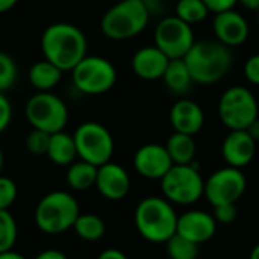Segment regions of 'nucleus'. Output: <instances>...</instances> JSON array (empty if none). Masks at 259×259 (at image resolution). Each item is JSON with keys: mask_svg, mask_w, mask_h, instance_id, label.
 <instances>
[{"mask_svg": "<svg viewBox=\"0 0 259 259\" xmlns=\"http://www.w3.org/2000/svg\"><path fill=\"white\" fill-rule=\"evenodd\" d=\"M87 36L71 23H53L41 35L44 59L53 62L62 71H71L87 56Z\"/></svg>", "mask_w": 259, "mask_h": 259, "instance_id": "1", "label": "nucleus"}, {"mask_svg": "<svg viewBox=\"0 0 259 259\" xmlns=\"http://www.w3.org/2000/svg\"><path fill=\"white\" fill-rule=\"evenodd\" d=\"M184 61L194 82L211 85L228 74L232 65V53L219 41H199L194 42Z\"/></svg>", "mask_w": 259, "mask_h": 259, "instance_id": "2", "label": "nucleus"}, {"mask_svg": "<svg viewBox=\"0 0 259 259\" xmlns=\"http://www.w3.org/2000/svg\"><path fill=\"white\" fill-rule=\"evenodd\" d=\"M150 15L144 0H121L103 14L100 30L114 41L131 39L147 27Z\"/></svg>", "mask_w": 259, "mask_h": 259, "instance_id": "3", "label": "nucleus"}, {"mask_svg": "<svg viewBox=\"0 0 259 259\" xmlns=\"http://www.w3.org/2000/svg\"><path fill=\"white\" fill-rule=\"evenodd\" d=\"M135 225L143 238L152 243H167L178 228V215L161 197L143 199L135 209Z\"/></svg>", "mask_w": 259, "mask_h": 259, "instance_id": "4", "label": "nucleus"}, {"mask_svg": "<svg viewBox=\"0 0 259 259\" xmlns=\"http://www.w3.org/2000/svg\"><path fill=\"white\" fill-rule=\"evenodd\" d=\"M79 203L67 191L46 194L35 208V225L47 235H58L73 228L79 217Z\"/></svg>", "mask_w": 259, "mask_h": 259, "instance_id": "5", "label": "nucleus"}, {"mask_svg": "<svg viewBox=\"0 0 259 259\" xmlns=\"http://www.w3.org/2000/svg\"><path fill=\"white\" fill-rule=\"evenodd\" d=\"M219 117L231 131H246L259 117L256 97L241 85L228 88L219 102Z\"/></svg>", "mask_w": 259, "mask_h": 259, "instance_id": "6", "label": "nucleus"}, {"mask_svg": "<svg viewBox=\"0 0 259 259\" xmlns=\"http://www.w3.org/2000/svg\"><path fill=\"white\" fill-rule=\"evenodd\" d=\"M71 79L73 85L80 93L99 96L114 88L117 82V70L109 59L87 55L71 70Z\"/></svg>", "mask_w": 259, "mask_h": 259, "instance_id": "7", "label": "nucleus"}, {"mask_svg": "<svg viewBox=\"0 0 259 259\" xmlns=\"http://www.w3.org/2000/svg\"><path fill=\"white\" fill-rule=\"evenodd\" d=\"M24 114L32 129H39L47 134L64 131L68 121L67 105L50 91L33 94L26 103Z\"/></svg>", "mask_w": 259, "mask_h": 259, "instance_id": "8", "label": "nucleus"}, {"mask_svg": "<svg viewBox=\"0 0 259 259\" xmlns=\"http://www.w3.org/2000/svg\"><path fill=\"white\" fill-rule=\"evenodd\" d=\"M77 158L96 167L111 161L114 153V140L111 132L97 121H85L73 134Z\"/></svg>", "mask_w": 259, "mask_h": 259, "instance_id": "9", "label": "nucleus"}, {"mask_svg": "<svg viewBox=\"0 0 259 259\" xmlns=\"http://www.w3.org/2000/svg\"><path fill=\"white\" fill-rule=\"evenodd\" d=\"M164 196L175 203L190 205L205 193V182L199 170L193 165L175 164L161 179Z\"/></svg>", "mask_w": 259, "mask_h": 259, "instance_id": "10", "label": "nucleus"}, {"mask_svg": "<svg viewBox=\"0 0 259 259\" xmlns=\"http://www.w3.org/2000/svg\"><path fill=\"white\" fill-rule=\"evenodd\" d=\"M194 32L191 24L176 15L162 18L155 27V46L170 59H181L194 46Z\"/></svg>", "mask_w": 259, "mask_h": 259, "instance_id": "11", "label": "nucleus"}, {"mask_svg": "<svg viewBox=\"0 0 259 259\" xmlns=\"http://www.w3.org/2000/svg\"><path fill=\"white\" fill-rule=\"evenodd\" d=\"M246 190V178L240 168L226 167L215 171L205 182V196L212 206L235 203Z\"/></svg>", "mask_w": 259, "mask_h": 259, "instance_id": "12", "label": "nucleus"}, {"mask_svg": "<svg viewBox=\"0 0 259 259\" xmlns=\"http://www.w3.org/2000/svg\"><path fill=\"white\" fill-rule=\"evenodd\" d=\"M173 165L165 146L161 144H144L134 156L135 170L147 179H162Z\"/></svg>", "mask_w": 259, "mask_h": 259, "instance_id": "13", "label": "nucleus"}, {"mask_svg": "<svg viewBox=\"0 0 259 259\" xmlns=\"http://www.w3.org/2000/svg\"><path fill=\"white\" fill-rule=\"evenodd\" d=\"M212 29L217 41L226 47L241 46L249 38V23L240 12L234 9L215 14Z\"/></svg>", "mask_w": 259, "mask_h": 259, "instance_id": "14", "label": "nucleus"}, {"mask_svg": "<svg viewBox=\"0 0 259 259\" xmlns=\"http://www.w3.org/2000/svg\"><path fill=\"white\" fill-rule=\"evenodd\" d=\"M96 188L108 200H120L129 193L131 179L121 165L109 161L97 168Z\"/></svg>", "mask_w": 259, "mask_h": 259, "instance_id": "15", "label": "nucleus"}, {"mask_svg": "<svg viewBox=\"0 0 259 259\" xmlns=\"http://www.w3.org/2000/svg\"><path fill=\"white\" fill-rule=\"evenodd\" d=\"M215 228V219L209 214L203 211H190L178 217L176 234L196 244H202L214 237Z\"/></svg>", "mask_w": 259, "mask_h": 259, "instance_id": "16", "label": "nucleus"}, {"mask_svg": "<svg viewBox=\"0 0 259 259\" xmlns=\"http://www.w3.org/2000/svg\"><path fill=\"white\" fill-rule=\"evenodd\" d=\"M170 58L162 53L156 46H146L135 52L132 56V70L135 76L144 80L162 79Z\"/></svg>", "mask_w": 259, "mask_h": 259, "instance_id": "17", "label": "nucleus"}, {"mask_svg": "<svg viewBox=\"0 0 259 259\" xmlns=\"http://www.w3.org/2000/svg\"><path fill=\"white\" fill-rule=\"evenodd\" d=\"M170 123L175 132L196 135L205 123V114L199 103L190 99H179L170 111Z\"/></svg>", "mask_w": 259, "mask_h": 259, "instance_id": "18", "label": "nucleus"}, {"mask_svg": "<svg viewBox=\"0 0 259 259\" xmlns=\"http://www.w3.org/2000/svg\"><path fill=\"white\" fill-rule=\"evenodd\" d=\"M222 152L231 167L241 168L252 162L256 152V141L247 131H231L223 141Z\"/></svg>", "mask_w": 259, "mask_h": 259, "instance_id": "19", "label": "nucleus"}, {"mask_svg": "<svg viewBox=\"0 0 259 259\" xmlns=\"http://www.w3.org/2000/svg\"><path fill=\"white\" fill-rule=\"evenodd\" d=\"M62 70L56 67L53 62L42 59L30 65L27 71V79L29 83L38 91V93H46L53 90L62 79Z\"/></svg>", "mask_w": 259, "mask_h": 259, "instance_id": "20", "label": "nucleus"}, {"mask_svg": "<svg viewBox=\"0 0 259 259\" xmlns=\"http://www.w3.org/2000/svg\"><path fill=\"white\" fill-rule=\"evenodd\" d=\"M47 158L61 167H68L77 158V150L73 135L61 131L50 135V143L47 149Z\"/></svg>", "mask_w": 259, "mask_h": 259, "instance_id": "21", "label": "nucleus"}, {"mask_svg": "<svg viewBox=\"0 0 259 259\" xmlns=\"http://www.w3.org/2000/svg\"><path fill=\"white\" fill-rule=\"evenodd\" d=\"M165 87L178 96H184L191 90L193 85V76L184 61V58L181 59H170L165 73L162 76Z\"/></svg>", "mask_w": 259, "mask_h": 259, "instance_id": "22", "label": "nucleus"}, {"mask_svg": "<svg viewBox=\"0 0 259 259\" xmlns=\"http://www.w3.org/2000/svg\"><path fill=\"white\" fill-rule=\"evenodd\" d=\"M97 168L96 165L87 162V161H74L68 165L65 173L67 185L71 190L76 191H87L93 187H96L97 179Z\"/></svg>", "mask_w": 259, "mask_h": 259, "instance_id": "23", "label": "nucleus"}, {"mask_svg": "<svg viewBox=\"0 0 259 259\" xmlns=\"http://www.w3.org/2000/svg\"><path fill=\"white\" fill-rule=\"evenodd\" d=\"M165 149H167L173 164H178V165L193 164V159L196 156V143H194L193 135L175 132L168 138Z\"/></svg>", "mask_w": 259, "mask_h": 259, "instance_id": "24", "label": "nucleus"}, {"mask_svg": "<svg viewBox=\"0 0 259 259\" xmlns=\"http://www.w3.org/2000/svg\"><path fill=\"white\" fill-rule=\"evenodd\" d=\"M73 229L80 240L90 243L99 241L106 232L105 222L96 214H79L73 225Z\"/></svg>", "mask_w": 259, "mask_h": 259, "instance_id": "25", "label": "nucleus"}, {"mask_svg": "<svg viewBox=\"0 0 259 259\" xmlns=\"http://www.w3.org/2000/svg\"><path fill=\"white\" fill-rule=\"evenodd\" d=\"M208 14L209 9L203 0H178L176 3V17L191 26L202 23Z\"/></svg>", "mask_w": 259, "mask_h": 259, "instance_id": "26", "label": "nucleus"}, {"mask_svg": "<svg viewBox=\"0 0 259 259\" xmlns=\"http://www.w3.org/2000/svg\"><path fill=\"white\" fill-rule=\"evenodd\" d=\"M18 237V228L14 215L8 211H0V253L12 250Z\"/></svg>", "mask_w": 259, "mask_h": 259, "instance_id": "27", "label": "nucleus"}, {"mask_svg": "<svg viewBox=\"0 0 259 259\" xmlns=\"http://www.w3.org/2000/svg\"><path fill=\"white\" fill-rule=\"evenodd\" d=\"M167 250L171 259H196L199 256V244L175 234L167 241Z\"/></svg>", "mask_w": 259, "mask_h": 259, "instance_id": "28", "label": "nucleus"}, {"mask_svg": "<svg viewBox=\"0 0 259 259\" xmlns=\"http://www.w3.org/2000/svg\"><path fill=\"white\" fill-rule=\"evenodd\" d=\"M18 76V68L14 58L5 52H0V93L14 87Z\"/></svg>", "mask_w": 259, "mask_h": 259, "instance_id": "29", "label": "nucleus"}, {"mask_svg": "<svg viewBox=\"0 0 259 259\" xmlns=\"http://www.w3.org/2000/svg\"><path fill=\"white\" fill-rule=\"evenodd\" d=\"M50 135L44 131L39 129H32L26 138V149L29 150V153L41 156V155H47V149H49V143H50Z\"/></svg>", "mask_w": 259, "mask_h": 259, "instance_id": "30", "label": "nucleus"}, {"mask_svg": "<svg viewBox=\"0 0 259 259\" xmlns=\"http://www.w3.org/2000/svg\"><path fill=\"white\" fill-rule=\"evenodd\" d=\"M18 190L11 178L0 175V211H8L17 200Z\"/></svg>", "mask_w": 259, "mask_h": 259, "instance_id": "31", "label": "nucleus"}, {"mask_svg": "<svg viewBox=\"0 0 259 259\" xmlns=\"http://www.w3.org/2000/svg\"><path fill=\"white\" fill-rule=\"evenodd\" d=\"M214 215H215V220H219L220 223H231V222H234L235 217H237L235 203H225V205L214 206Z\"/></svg>", "mask_w": 259, "mask_h": 259, "instance_id": "32", "label": "nucleus"}, {"mask_svg": "<svg viewBox=\"0 0 259 259\" xmlns=\"http://www.w3.org/2000/svg\"><path fill=\"white\" fill-rule=\"evenodd\" d=\"M244 76L250 83L259 85V53L250 56L246 61V64H244Z\"/></svg>", "mask_w": 259, "mask_h": 259, "instance_id": "33", "label": "nucleus"}, {"mask_svg": "<svg viewBox=\"0 0 259 259\" xmlns=\"http://www.w3.org/2000/svg\"><path fill=\"white\" fill-rule=\"evenodd\" d=\"M12 120V106L8 97H5L3 93H0V134L6 131Z\"/></svg>", "mask_w": 259, "mask_h": 259, "instance_id": "34", "label": "nucleus"}, {"mask_svg": "<svg viewBox=\"0 0 259 259\" xmlns=\"http://www.w3.org/2000/svg\"><path fill=\"white\" fill-rule=\"evenodd\" d=\"M203 2L208 6L209 12H214V14L234 9V6L238 3V0H203Z\"/></svg>", "mask_w": 259, "mask_h": 259, "instance_id": "35", "label": "nucleus"}, {"mask_svg": "<svg viewBox=\"0 0 259 259\" xmlns=\"http://www.w3.org/2000/svg\"><path fill=\"white\" fill-rule=\"evenodd\" d=\"M33 259H68L67 255L58 249H46L42 252H39Z\"/></svg>", "mask_w": 259, "mask_h": 259, "instance_id": "36", "label": "nucleus"}, {"mask_svg": "<svg viewBox=\"0 0 259 259\" xmlns=\"http://www.w3.org/2000/svg\"><path fill=\"white\" fill-rule=\"evenodd\" d=\"M97 259H127V256L118 249H106L99 255Z\"/></svg>", "mask_w": 259, "mask_h": 259, "instance_id": "37", "label": "nucleus"}, {"mask_svg": "<svg viewBox=\"0 0 259 259\" xmlns=\"http://www.w3.org/2000/svg\"><path fill=\"white\" fill-rule=\"evenodd\" d=\"M249 134H250V137L255 140V141H259V117L246 129Z\"/></svg>", "mask_w": 259, "mask_h": 259, "instance_id": "38", "label": "nucleus"}, {"mask_svg": "<svg viewBox=\"0 0 259 259\" xmlns=\"http://www.w3.org/2000/svg\"><path fill=\"white\" fill-rule=\"evenodd\" d=\"M238 3L249 11H258L259 9V0H238Z\"/></svg>", "mask_w": 259, "mask_h": 259, "instance_id": "39", "label": "nucleus"}, {"mask_svg": "<svg viewBox=\"0 0 259 259\" xmlns=\"http://www.w3.org/2000/svg\"><path fill=\"white\" fill-rule=\"evenodd\" d=\"M17 3H18V0H0V14L11 11Z\"/></svg>", "mask_w": 259, "mask_h": 259, "instance_id": "40", "label": "nucleus"}, {"mask_svg": "<svg viewBox=\"0 0 259 259\" xmlns=\"http://www.w3.org/2000/svg\"><path fill=\"white\" fill-rule=\"evenodd\" d=\"M0 259H27L26 256H23L21 253L18 252H14V250H6V252H2L0 253Z\"/></svg>", "mask_w": 259, "mask_h": 259, "instance_id": "41", "label": "nucleus"}, {"mask_svg": "<svg viewBox=\"0 0 259 259\" xmlns=\"http://www.w3.org/2000/svg\"><path fill=\"white\" fill-rule=\"evenodd\" d=\"M250 259H259V244L252 250V253H250Z\"/></svg>", "mask_w": 259, "mask_h": 259, "instance_id": "42", "label": "nucleus"}, {"mask_svg": "<svg viewBox=\"0 0 259 259\" xmlns=\"http://www.w3.org/2000/svg\"><path fill=\"white\" fill-rule=\"evenodd\" d=\"M2 170H3V153H2V149H0V175H2Z\"/></svg>", "mask_w": 259, "mask_h": 259, "instance_id": "43", "label": "nucleus"}, {"mask_svg": "<svg viewBox=\"0 0 259 259\" xmlns=\"http://www.w3.org/2000/svg\"><path fill=\"white\" fill-rule=\"evenodd\" d=\"M256 12H258V26H259V9H258V11H256Z\"/></svg>", "mask_w": 259, "mask_h": 259, "instance_id": "44", "label": "nucleus"}]
</instances>
